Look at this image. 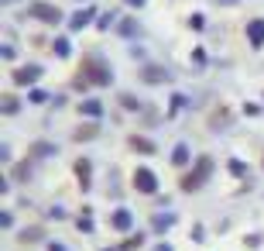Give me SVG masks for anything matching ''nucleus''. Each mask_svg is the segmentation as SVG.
Wrapping results in <instances>:
<instances>
[{
  "label": "nucleus",
  "mask_w": 264,
  "mask_h": 251,
  "mask_svg": "<svg viewBox=\"0 0 264 251\" xmlns=\"http://www.w3.org/2000/svg\"><path fill=\"white\" fill-rule=\"evenodd\" d=\"M7 3H10V0H7Z\"/></svg>",
  "instance_id": "nucleus-12"
},
{
  "label": "nucleus",
  "mask_w": 264,
  "mask_h": 251,
  "mask_svg": "<svg viewBox=\"0 0 264 251\" xmlns=\"http://www.w3.org/2000/svg\"><path fill=\"white\" fill-rule=\"evenodd\" d=\"M134 148H144V152H151V141H144V138H131Z\"/></svg>",
  "instance_id": "nucleus-9"
},
{
  "label": "nucleus",
  "mask_w": 264,
  "mask_h": 251,
  "mask_svg": "<svg viewBox=\"0 0 264 251\" xmlns=\"http://www.w3.org/2000/svg\"><path fill=\"white\" fill-rule=\"evenodd\" d=\"M113 227H117V231H127V227H131V213H127V210L113 213Z\"/></svg>",
  "instance_id": "nucleus-7"
},
{
  "label": "nucleus",
  "mask_w": 264,
  "mask_h": 251,
  "mask_svg": "<svg viewBox=\"0 0 264 251\" xmlns=\"http://www.w3.org/2000/svg\"><path fill=\"white\" fill-rule=\"evenodd\" d=\"M172 159H175V162H179V166H182V162H186V159H189V152H186V145H179V148H175V155H172Z\"/></svg>",
  "instance_id": "nucleus-8"
},
{
  "label": "nucleus",
  "mask_w": 264,
  "mask_h": 251,
  "mask_svg": "<svg viewBox=\"0 0 264 251\" xmlns=\"http://www.w3.org/2000/svg\"><path fill=\"white\" fill-rule=\"evenodd\" d=\"M134 189H141V193H154V189H158L154 172H151V168H137V172H134Z\"/></svg>",
  "instance_id": "nucleus-4"
},
{
  "label": "nucleus",
  "mask_w": 264,
  "mask_h": 251,
  "mask_svg": "<svg viewBox=\"0 0 264 251\" xmlns=\"http://www.w3.org/2000/svg\"><path fill=\"white\" fill-rule=\"evenodd\" d=\"M38 76H41V69H38V66H24V69H17V73H14V83H17V86L38 83Z\"/></svg>",
  "instance_id": "nucleus-5"
},
{
  "label": "nucleus",
  "mask_w": 264,
  "mask_h": 251,
  "mask_svg": "<svg viewBox=\"0 0 264 251\" xmlns=\"http://www.w3.org/2000/svg\"><path fill=\"white\" fill-rule=\"evenodd\" d=\"M82 73H86V80L96 86H107L113 76H110V69H107V62L103 59H96V55H89V59H82Z\"/></svg>",
  "instance_id": "nucleus-1"
},
{
  "label": "nucleus",
  "mask_w": 264,
  "mask_h": 251,
  "mask_svg": "<svg viewBox=\"0 0 264 251\" xmlns=\"http://www.w3.org/2000/svg\"><path fill=\"white\" fill-rule=\"evenodd\" d=\"M52 251H66V248H59V245H52Z\"/></svg>",
  "instance_id": "nucleus-11"
},
{
  "label": "nucleus",
  "mask_w": 264,
  "mask_h": 251,
  "mask_svg": "<svg viewBox=\"0 0 264 251\" xmlns=\"http://www.w3.org/2000/svg\"><path fill=\"white\" fill-rule=\"evenodd\" d=\"M247 35H251V42H254V45H264V21H261V17L247 28Z\"/></svg>",
  "instance_id": "nucleus-6"
},
{
  "label": "nucleus",
  "mask_w": 264,
  "mask_h": 251,
  "mask_svg": "<svg viewBox=\"0 0 264 251\" xmlns=\"http://www.w3.org/2000/svg\"><path fill=\"white\" fill-rule=\"evenodd\" d=\"M69 52V42H55V55H66Z\"/></svg>",
  "instance_id": "nucleus-10"
},
{
  "label": "nucleus",
  "mask_w": 264,
  "mask_h": 251,
  "mask_svg": "<svg viewBox=\"0 0 264 251\" xmlns=\"http://www.w3.org/2000/svg\"><path fill=\"white\" fill-rule=\"evenodd\" d=\"M209 168H213V162H209V159H199V172H189V175L182 179V189H186V193L199 189V186H202V179L209 175Z\"/></svg>",
  "instance_id": "nucleus-3"
},
{
  "label": "nucleus",
  "mask_w": 264,
  "mask_h": 251,
  "mask_svg": "<svg viewBox=\"0 0 264 251\" xmlns=\"http://www.w3.org/2000/svg\"><path fill=\"white\" fill-rule=\"evenodd\" d=\"M31 17H38V21H45V24H59V21H62V10H59L55 3L35 0V3H31Z\"/></svg>",
  "instance_id": "nucleus-2"
}]
</instances>
